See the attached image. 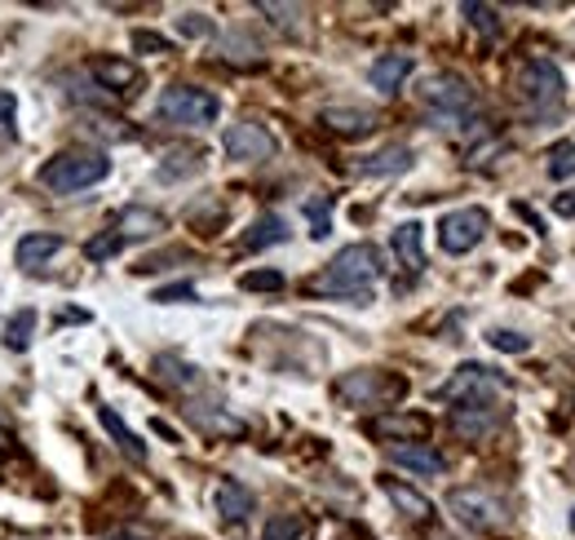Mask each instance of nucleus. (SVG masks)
Instances as JSON below:
<instances>
[{"instance_id": "20e7f679", "label": "nucleus", "mask_w": 575, "mask_h": 540, "mask_svg": "<svg viewBox=\"0 0 575 540\" xmlns=\"http://www.w3.org/2000/svg\"><path fill=\"white\" fill-rule=\"evenodd\" d=\"M434 395L447 399V404H465V408H496V399L510 395V381L496 377V373L483 368V364H461Z\"/></svg>"}, {"instance_id": "c85d7f7f", "label": "nucleus", "mask_w": 575, "mask_h": 540, "mask_svg": "<svg viewBox=\"0 0 575 540\" xmlns=\"http://www.w3.org/2000/svg\"><path fill=\"white\" fill-rule=\"evenodd\" d=\"M487 342H492L501 355H527V350H532V337H523V333H514V328H492Z\"/></svg>"}, {"instance_id": "412c9836", "label": "nucleus", "mask_w": 575, "mask_h": 540, "mask_svg": "<svg viewBox=\"0 0 575 540\" xmlns=\"http://www.w3.org/2000/svg\"><path fill=\"white\" fill-rule=\"evenodd\" d=\"M288 240V222L280 213H262L253 226H249V235H244V248L249 253H262V248H275V244H284Z\"/></svg>"}, {"instance_id": "4be33fe9", "label": "nucleus", "mask_w": 575, "mask_h": 540, "mask_svg": "<svg viewBox=\"0 0 575 540\" xmlns=\"http://www.w3.org/2000/svg\"><path fill=\"white\" fill-rule=\"evenodd\" d=\"M98 421H102V430H107V435H111V439H115V444H120V448H124L133 461H147V448H142V439H138V435H133V430H129V426L115 417V408L98 404Z\"/></svg>"}, {"instance_id": "72a5a7b5", "label": "nucleus", "mask_w": 575, "mask_h": 540, "mask_svg": "<svg viewBox=\"0 0 575 540\" xmlns=\"http://www.w3.org/2000/svg\"><path fill=\"white\" fill-rule=\"evenodd\" d=\"M13 133H18V102L13 93L0 89V137H13Z\"/></svg>"}, {"instance_id": "f3484780", "label": "nucleus", "mask_w": 575, "mask_h": 540, "mask_svg": "<svg viewBox=\"0 0 575 540\" xmlns=\"http://www.w3.org/2000/svg\"><path fill=\"white\" fill-rule=\"evenodd\" d=\"M390 244H394V257H399L407 271H421V266H425V231H421V222L394 226Z\"/></svg>"}, {"instance_id": "1a4fd4ad", "label": "nucleus", "mask_w": 575, "mask_h": 540, "mask_svg": "<svg viewBox=\"0 0 575 540\" xmlns=\"http://www.w3.org/2000/svg\"><path fill=\"white\" fill-rule=\"evenodd\" d=\"M487 226H492V217L483 208H456L438 222V244H443V253L461 257V253H470L487 240Z\"/></svg>"}, {"instance_id": "58836bf2", "label": "nucleus", "mask_w": 575, "mask_h": 540, "mask_svg": "<svg viewBox=\"0 0 575 540\" xmlns=\"http://www.w3.org/2000/svg\"><path fill=\"white\" fill-rule=\"evenodd\" d=\"M554 213H558V217H575V191L572 195H558V200H554Z\"/></svg>"}, {"instance_id": "423d86ee", "label": "nucleus", "mask_w": 575, "mask_h": 540, "mask_svg": "<svg viewBox=\"0 0 575 540\" xmlns=\"http://www.w3.org/2000/svg\"><path fill=\"white\" fill-rule=\"evenodd\" d=\"M518 89H523V102L532 106V115H541V120H549L567 98V80L558 71V62H549V58H532L518 75Z\"/></svg>"}, {"instance_id": "e433bc0d", "label": "nucleus", "mask_w": 575, "mask_h": 540, "mask_svg": "<svg viewBox=\"0 0 575 540\" xmlns=\"http://www.w3.org/2000/svg\"><path fill=\"white\" fill-rule=\"evenodd\" d=\"M425 426H430L425 417H385L376 430H412V435H425Z\"/></svg>"}, {"instance_id": "c9c22d12", "label": "nucleus", "mask_w": 575, "mask_h": 540, "mask_svg": "<svg viewBox=\"0 0 575 540\" xmlns=\"http://www.w3.org/2000/svg\"><path fill=\"white\" fill-rule=\"evenodd\" d=\"M133 49H142V53H169V40L160 31H133Z\"/></svg>"}, {"instance_id": "b1692460", "label": "nucleus", "mask_w": 575, "mask_h": 540, "mask_svg": "<svg viewBox=\"0 0 575 540\" xmlns=\"http://www.w3.org/2000/svg\"><path fill=\"white\" fill-rule=\"evenodd\" d=\"M262 540H310V523L301 514H275L262 528Z\"/></svg>"}, {"instance_id": "9d476101", "label": "nucleus", "mask_w": 575, "mask_h": 540, "mask_svg": "<svg viewBox=\"0 0 575 540\" xmlns=\"http://www.w3.org/2000/svg\"><path fill=\"white\" fill-rule=\"evenodd\" d=\"M403 390H407V381L385 377V373H372V368L350 373V377L336 386V395H341L345 404H385V399H399Z\"/></svg>"}, {"instance_id": "f704fd0d", "label": "nucleus", "mask_w": 575, "mask_h": 540, "mask_svg": "<svg viewBox=\"0 0 575 540\" xmlns=\"http://www.w3.org/2000/svg\"><path fill=\"white\" fill-rule=\"evenodd\" d=\"M305 217L314 222V231H310L314 240H323V235L332 231V222H327V200H310V204H305Z\"/></svg>"}, {"instance_id": "f8f14e48", "label": "nucleus", "mask_w": 575, "mask_h": 540, "mask_svg": "<svg viewBox=\"0 0 575 540\" xmlns=\"http://www.w3.org/2000/svg\"><path fill=\"white\" fill-rule=\"evenodd\" d=\"M160 231H169V222H164V213H155V208H147V204H129L120 217H115V235L129 244V240H151V235H160Z\"/></svg>"}, {"instance_id": "0eeeda50", "label": "nucleus", "mask_w": 575, "mask_h": 540, "mask_svg": "<svg viewBox=\"0 0 575 540\" xmlns=\"http://www.w3.org/2000/svg\"><path fill=\"white\" fill-rule=\"evenodd\" d=\"M447 510L456 514V523H465L470 532H496L505 523V506L501 497H492L487 488H456L447 497Z\"/></svg>"}, {"instance_id": "9b49d317", "label": "nucleus", "mask_w": 575, "mask_h": 540, "mask_svg": "<svg viewBox=\"0 0 575 540\" xmlns=\"http://www.w3.org/2000/svg\"><path fill=\"white\" fill-rule=\"evenodd\" d=\"M416 71V58L412 53H381L372 67H367V80H372V89L376 93H399L403 89V80Z\"/></svg>"}, {"instance_id": "a19ab883", "label": "nucleus", "mask_w": 575, "mask_h": 540, "mask_svg": "<svg viewBox=\"0 0 575 540\" xmlns=\"http://www.w3.org/2000/svg\"><path fill=\"white\" fill-rule=\"evenodd\" d=\"M111 540H138V537H111Z\"/></svg>"}, {"instance_id": "79ce46f5", "label": "nucleus", "mask_w": 575, "mask_h": 540, "mask_svg": "<svg viewBox=\"0 0 575 540\" xmlns=\"http://www.w3.org/2000/svg\"><path fill=\"white\" fill-rule=\"evenodd\" d=\"M572 532H575V510H572Z\"/></svg>"}, {"instance_id": "f257e3e1", "label": "nucleus", "mask_w": 575, "mask_h": 540, "mask_svg": "<svg viewBox=\"0 0 575 540\" xmlns=\"http://www.w3.org/2000/svg\"><path fill=\"white\" fill-rule=\"evenodd\" d=\"M376 275H381V253L372 244H350V248H341L323 266V275H314L310 288L314 293H332V297H354L363 306V302H372Z\"/></svg>"}, {"instance_id": "aec40b11", "label": "nucleus", "mask_w": 575, "mask_h": 540, "mask_svg": "<svg viewBox=\"0 0 575 540\" xmlns=\"http://www.w3.org/2000/svg\"><path fill=\"white\" fill-rule=\"evenodd\" d=\"M218 514H222L226 523H244V519L253 514V492H249L244 483L226 479V483L218 488Z\"/></svg>"}, {"instance_id": "473e14b6", "label": "nucleus", "mask_w": 575, "mask_h": 540, "mask_svg": "<svg viewBox=\"0 0 575 540\" xmlns=\"http://www.w3.org/2000/svg\"><path fill=\"white\" fill-rule=\"evenodd\" d=\"M240 288H249V293H280L284 288V275L280 271H249L240 279Z\"/></svg>"}, {"instance_id": "f03ea898", "label": "nucleus", "mask_w": 575, "mask_h": 540, "mask_svg": "<svg viewBox=\"0 0 575 540\" xmlns=\"http://www.w3.org/2000/svg\"><path fill=\"white\" fill-rule=\"evenodd\" d=\"M107 173H111V160H107L102 151L71 146V151H58L36 177H40V186L53 191V195H75V191H84V186L107 182Z\"/></svg>"}, {"instance_id": "4468645a", "label": "nucleus", "mask_w": 575, "mask_h": 540, "mask_svg": "<svg viewBox=\"0 0 575 540\" xmlns=\"http://www.w3.org/2000/svg\"><path fill=\"white\" fill-rule=\"evenodd\" d=\"M412 146H381L376 155H367V160H359L354 164V173L359 177H399V173H407L412 169Z\"/></svg>"}, {"instance_id": "7c9ffc66", "label": "nucleus", "mask_w": 575, "mask_h": 540, "mask_svg": "<svg viewBox=\"0 0 575 540\" xmlns=\"http://www.w3.org/2000/svg\"><path fill=\"white\" fill-rule=\"evenodd\" d=\"M120 248H124V240H120L115 231H102V235H93V240L84 244V257H89V262H107V257H115Z\"/></svg>"}, {"instance_id": "2eb2a0df", "label": "nucleus", "mask_w": 575, "mask_h": 540, "mask_svg": "<svg viewBox=\"0 0 575 540\" xmlns=\"http://www.w3.org/2000/svg\"><path fill=\"white\" fill-rule=\"evenodd\" d=\"M385 457H390L394 466L412 470V475H443V470H447V461H443L434 448H421V444H390Z\"/></svg>"}, {"instance_id": "a211bd4d", "label": "nucleus", "mask_w": 575, "mask_h": 540, "mask_svg": "<svg viewBox=\"0 0 575 540\" xmlns=\"http://www.w3.org/2000/svg\"><path fill=\"white\" fill-rule=\"evenodd\" d=\"M381 492L390 497V506H394L399 514H407V519H416V523L434 514V506H430V497H421V492H416L412 483H399V479H385V483H381Z\"/></svg>"}, {"instance_id": "7ed1b4c3", "label": "nucleus", "mask_w": 575, "mask_h": 540, "mask_svg": "<svg viewBox=\"0 0 575 540\" xmlns=\"http://www.w3.org/2000/svg\"><path fill=\"white\" fill-rule=\"evenodd\" d=\"M222 115V102L218 93L200 89V84H169L155 102V120L164 124H178V129H204Z\"/></svg>"}, {"instance_id": "c756f323", "label": "nucleus", "mask_w": 575, "mask_h": 540, "mask_svg": "<svg viewBox=\"0 0 575 540\" xmlns=\"http://www.w3.org/2000/svg\"><path fill=\"white\" fill-rule=\"evenodd\" d=\"M461 13L470 18V27H478V31H487V35L501 31V13H496L492 4H474V0H470V4H461Z\"/></svg>"}, {"instance_id": "cd10ccee", "label": "nucleus", "mask_w": 575, "mask_h": 540, "mask_svg": "<svg viewBox=\"0 0 575 540\" xmlns=\"http://www.w3.org/2000/svg\"><path fill=\"white\" fill-rule=\"evenodd\" d=\"M549 177L554 182H567V177H575V142H558L554 151H549Z\"/></svg>"}, {"instance_id": "4c0bfd02", "label": "nucleus", "mask_w": 575, "mask_h": 540, "mask_svg": "<svg viewBox=\"0 0 575 540\" xmlns=\"http://www.w3.org/2000/svg\"><path fill=\"white\" fill-rule=\"evenodd\" d=\"M182 297H195V288L191 284H173V288H160L155 293V302H182Z\"/></svg>"}, {"instance_id": "ddd939ff", "label": "nucleus", "mask_w": 575, "mask_h": 540, "mask_svg": "<svg viewBox=\"0 0 575 540\" xmlns=\"http://www.w3.org/2000/svg\"><path fill=\"white\" fill-rule=\"evenodd\" d=\"M89 75H93L107 93H133V84L142 80V71H138L133 62H124V58H93V62H89Z\"/></svg>"}, {"instance_id": "2f4dec72", "label": "nucleus", "mask_w": 575, "mask_h": 540, "mask_svg": "<svg viewBox=\"0 0 575 540\" xmlns=\"http://www.w3.org/2000/svg\"><path fill=\"white\" fill-rule=\"evenodd\" d=\"M178 31H182L186 40H209L218 27H213L209 13H182V18H178Z\"/></svg>"}, {"instance_id": "ea45409f", "label": "nucleus", "mask_w": 575, "mask_h": 540, "mask_svg": "<svg viewBox=\"0 0 575 540\" xmlns=\"http://www.w3.org/2000/svg\"><path fill=\"white\" fill-rule=\"evenodd\" d=\"M4 444H9V435H4V426H0V448H4Z\"/></svg>"}, {"instance_id": "5701e85b", "label": "nucleus", "mask_w": 575, "mask_h": 540, "mask_svg": "<svg viewBox=\"0 0 575 540\" xmlns=\"http://www.w3.org/2000/svg\"><path fill=\"white\" fill-rule=\"evenodd\" d=\"M31 333H36V310H18L9 324H4V346L13 355H22L31 346Z\"/></svg>"}, {"instance_id": "a878e982", "label": "nucleus", "mask_w": 575, "mask_h": 540, "mask_svg": "<svg viewBox=\"0 0 575 540\" xmlns=\"http://www.w3.org/2000/svg\"><path fill=\"white\" fill-rule=\"evenodd\" d=\"M200 164H204V155H200V151H173V155L160 164V182H178V177L195 173Z\"/></svg>"}, {"instance_id": "6ab92c4d", "label": "nucleus", "mask_w": 575, "mask_h": 540, "mask_svg": "<svg viewBox=\"0 0 575 540\" xmlns=\"http://www.w3.org/2000/svg\"><path fill=\"white\" fill-rule=\"evenodd\" d=\"M58 253H62V235H22L18 248H13V257H18L22 271H36V266H44Z\"/></svg>"}, {"instance_id": "6e6552de", "label": "nucleus", "mask_w": 575, "mask_h": 540, "mask_svg": "<svg viewBox=\"0 0 575 540\" xmlns=\"http://www.w3.org/2000/svg\"><path fill=\"white\" fill-rule=\"evenodd\" d=\"M222 151H226V160H235V164H262V160H271V155L280 151V142H275V133H271L266 124L240 120V124H231V129L222 133Z\"/></svg>"}, {"instance_id": "bb28decb", "label": "nucleus", "mask_w": 575, "mask_h": 540, "mask_svg": "<svg viewBox=\"0 0 575 540\" xmlns=\"http://www.w3.org/2000/svg\"><path fill=\"white\" fill-rule=\"evenodd\" d=\"M258 13H266L271 27H280V31H301V18H305V9H296V4H271V0H262Z\"/></svg>"}, {"instance_id": "39448f33", "label": "nucleus", "mask_w": 575, "mask_h": 540, "mask_svg": "<svg viewBox=\"0 0 575 540\" xmlns=\"http://www.w3.org/2000/svg\"><path fill=\"white\" fill-rule=\"evenodd\" d=\"M421 102L434 111V120H438L443 129H461V120L474 111V89H470L465 75L438 71V75H430V80L421 84Z\"/></svg>"}, {"instance_id": "393cba45", "label": "nucleus", "mask_w": 575, "mask_h": 540, "mask_svg": "<svg viewBox=\"0 0 575 540\" xmlns=\"http://www.w3.org/2000/svg\"><path fill=\"white\" fill-rule=\"evenodd\" d=\"M496 421L501 417H492L487 408H456V417H452V426L461 430V435H487V430H496Z\"/></svg>"}, {"instance_id": "dca6fc26", "label": "nucleus", "mask_w": 575, "mask_h": 540, "mask_svg": "<svg viewBox=\"0 0 575 540\" xmlns=\"http://www.w3.org/2000/svg\"><path fill=\"white\" fill-rule=\"evenodd\" d=\"M319 120H323L332 133H341V137H363V133L376 129V115L363 111V106H327Z\"/></svg>"}]
</instances>
